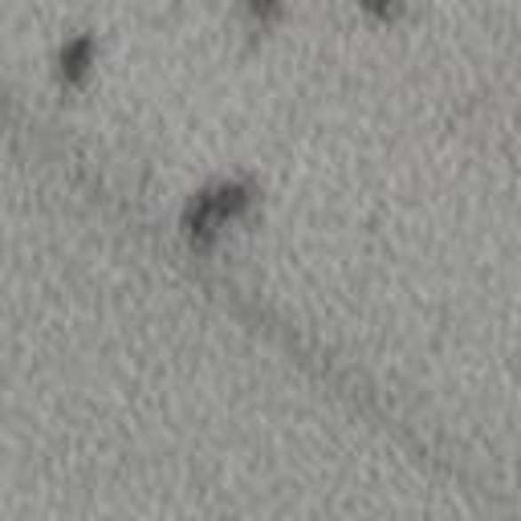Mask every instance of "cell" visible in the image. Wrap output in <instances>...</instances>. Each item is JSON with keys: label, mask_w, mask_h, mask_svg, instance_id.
I'll return each mask as SVG.
<instances>
[{"label": "cell", "mask_w": 521, "mask_h": 521, "mask_svg": "<svg viewBox=\"0 0 521 521\" xmlns=\"http://www.w3.org/2000/svg\"><path fill=\"white\" fill-rule=\"evenodd\" d=\"M61 61H66V69H82L90 61V37H74L66 45V53H61Z\"/></svg>", "instance_id": "cell-1"}, {"label": "cell", "mask_w": 521, "mask_h": 521, "mask_svg": "<svg viewBox=\"0 0 521 521\" xmlns=\"http://www.w3.org/2000/svg\"><path fill=\"white\" fill-rule=\"evenodd\" d=\"M252 4V12H269V9H277V0H249Z\"/></svg>", "instance_id": "cell-2"}, {"label": "cell", "mask_w": 521, "mask_h": 521, "mask_svg": "<svg viewBox=\"0 0 521 521\" xmlns=\"http://www.w3.org/2000/svg\"><path fill=\"white\" fill-rule=\"evenodd\" d=\"M367 4H375V9H387V4H396V0H367Z\"/></svg>", "instance_id": "cell-3"}]
</instances>
